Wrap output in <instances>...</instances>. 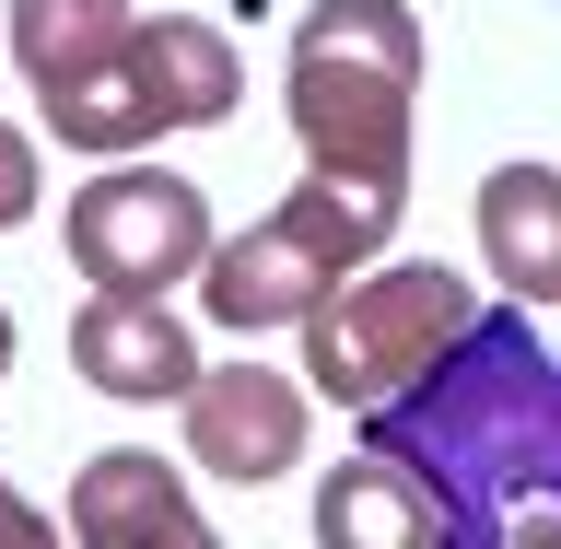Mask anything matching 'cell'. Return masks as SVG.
I'll return each mask as SVG.
<instances>
[{
    "label": "cell",
    "mask_w": 561,
    "mask_h": 549,
    "mask_svg": "<svg viewBox=\"0 0 561 549\" xmlns=\"http://www.w3.org/2000/svg\"><path fill=\"white\" fill-rule=\"evenodd\" d=\"M70 538L82 549H210V515L187 503V480L152 445H105L70 480Z\"/></svg>",
    "instance_id": "9c48e42d"
},
{
    "label": "cell",
    "mask_w": 561,
    "mask_h": 549,
    "mask_svg": "<svg viewBox=\"0 0 561 549\" xmlns=\"http://www.w3.org/2000/svg\"><path fill=\"white\" fill-rule=\"evenodd\" d=\"M234 105H245L234 35L210 12H152V24H129V47L105 70L47 94V129L70 152H140V140H175V129H222Z\"/></svg>",
    "instance_id": "5b68a950"
},
{
    "label": "cell",
    "mask_w": 561,
    "mask_h": 549,
    "mask_svg": "<svg viewBox=\"0 0 561 549\" xmlns=\"http://www.w3.org/2000/svg\"><path fill=\"white\" fill-rule=\"evenodd\" d=\"M0 375H12V305H0Z\"/></svg>",
    "instance_id": "9a60e30c"
},
{
    "label": "cell",
    "mask_w": 561,
    "mask_h": 549,
    "mask_svg": "<svg viewBox=\"0 0 561 549\" xmlns=\"http://www.w3.org/2000/svg\"><path fill=\"white\" fill-rule=\"evenodd\" d=\"M59 245H70V270H82V293H175V281L210 270L222 235H210L199 175H175V164H105L94 187H70Z\"/></svg>",
    "instance_id": "8992f818"
},
{
    "label": "cell",
    "mask_w": 561,
    "mask_h": 549,
    "mask_svg": "<svg viewBox=\"0 0 561 549\" xmlns=\"http://www.w3.org/2000/svg\"><path fill=\"white\" fill-rule=\"evenodd\" d=\"M316 549H445V515H433V491L398 468V456H351L316 480Z\"/></svg>",
    "instance_id": "8fae6325"
},
{
    "label": "cell",
    "mask_w": 561,
    "mask_h": 549,
    "mask_svg": "<svg viewBox=\"0 0 561 549\" xmlns=\"http://www.w3.org/2000/svg\"><path fill=\"white\" fill-rule=\"evenodd\" d=\"M526 316L515 293L480 305L410 398L363 410V445L433 491L445 549H561V351Z\"/></svg>",
    "instance_id": "6da1fadb"
},
{
    "label": "cell",
    "mask_w": 561,
    "mask_h": 549,
    "mask_svg": "<svg viewBox=\"0 0 561 549\" xmlns=\"http://www.w3.org/2000/svg\"><path fill=\"white\" fill-rule=\"evenodd\" d=\"M280 105L305 164L410 187V117H421V12L410 0H316L280 59Z\"/></svg>",
    "instance_id": "7a4b0ae2"
},
{
    "label": "cell",
    "mask_w": 561,
    "mask_h": 549,
    "mask_svg": "<svg viewBox=\"0 0 561 549\" xmlns=\"http://www.w3.org/2000/svg\"><path fill=\"white\" fill-rule=\"evenodd\" d=\"M0 24H12V70H24V82H35V105H47V94H70L82 70H105V59H117L140 12H129V0H12Z\"/></svg>",
    "instance_id": "7c38bea8"
},
{
    "label": "cell",
    "mask_w": 561,
    "mask_h": 549,
    "mask_svg": "<svg viewBox=\"0 0 561 549\" xmlns=\"http://www.w3.org/2000/svg\"><path fill=\"white\" fill-rule=\"evenodd\" d=\"M70 375L94 386V398H117V410H152V398L187 410V386L210 363H199V328L164 316V293H94V305L70 316Z\"/></svg>",
    "instance_id": "ba28073f"
},
{
    "label": "cell",
    "mask_w": 561,
    "mask_h": 549,
    "mask_svg": "<svg viewBox=\"0 0 561 549\" xmlns=\"http://www.w3.org/2000/svg\"><path fill=\"white\" fill-rule=\"evenodd\" d=\"M305 375H270V363H210L187 386V456L210 480H293L305 468Z\"/></svg>",
    "instance_id": "52a82bcc"
},
{
    "label": "cell",
    "mask_w": 561,
    "mask_h": 549,
    "mask_svg": "<svg viewBox=\"0 0 561 549\" xmlns=\"http://www.w3.org/2000/svg\"><path fill=\"white\" fill-rule=\"evenodd\" d=\"M468 316H480L468 270H445V258H375V270H351L340 293L305 316V386L363 421V410H386V398H410V386L468 340Z\"/></svg>",
    "instance_id": "277c9868"
},
{
    "label": "cell",
    "mask_w": 561,
    "mask_h": 549,
    "mask_svg": "<svg viewBox=\"0 0 561 549\" xmlns=\"http://www.w3.org/2000/svg\"><path fill=\"white\" fill-rule=\"evenodd\" d=\"M0 35H12V24H0ZM0 59H12V47H0Z\"/></svg>",
    "instance_id": "2e32d148"
},
{
    "label": "cell",
    "mask_w": 561,
    "mask_h": 549,
    "mask_svg": "<svg viewBox=\"0 0 561 549\" xmlns=\"http://www.w3.org/2000/svg\"><path fill=\"white\" fill-rule=\"evenodd\" d=\"M398 210H410V187H375V175H328L305 164V187L280 210H257L245 235L210 245L199 270V316L210 328H305L328 293H340L351 270H375L386 235H398Z\"/></svg>",
    "instance_id": "3957f363"
},
{
    "label": "cell",
    "mask_w": 561,
    "mask_h": 549,
    "mask_svg": "<svg viewBox=\"0 0 561 549\" xmlns=\"http://www.w3.org/2000/svg\"><path fill=\"white\" fill-rule=\"evenodd\" d=\"M35 199H47V152H35V129H12V117H0V235H24Z\"/></svg>",
    "instance_id": "4fadbf2b"
},
{
    "label": "cell",
    "mask_w": 561,
    "mask_h": 549,
    "mask_svg": "<svg viewBox=\"0 0 561 549\" xmlns=\"http://www.w3.org/2000/svg\"><path fill=\"white\" fill-rule=\"evenodd\" d=\"M480 270L515 305H561V164H491L480 175Z\"/></svg>",
    "instance_id": "30bf717a"
},
{
    "label": "cell",
    "mask_w": 561,
    "mask_h": 549,
    "mask_svg": "<svg viewBox=\"0 0 561 549\" xmlns=\"http://www.w3.org/2000/svg\"><path fill=\"white\" fill-rule=\"evenodd\" d=\"M0 549H59V526L35 515V503H24L12 480H0Z\"/></svg>",
    "instance_id": "5bb4252c"
}]
</instances>
